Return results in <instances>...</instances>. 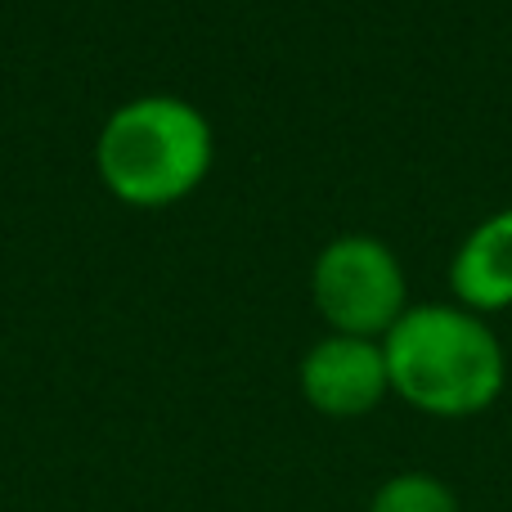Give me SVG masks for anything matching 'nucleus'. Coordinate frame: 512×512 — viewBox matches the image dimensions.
I'll return each mask as SVG.
<instances>
[{"mask_svg": "<svg viewBox=\"0 0 512 512\" xmlns=\"http://www.w3.org/2000/svg\"><path fill=\"white\" fill-rule=\"evenodd\" d=\"M301 396L324 418H364L391 396V373L382 342L328 333L301 355Z\"/></svg>", "mask_w": 512, "mask_h": 512, "instance_id": "4", "label": "nucleus"}, {"mask_svg": "<svg viewBox=\"0 0 512 512\" xmlns=\"http://www.w3.org/2000/svg\"><path fill=\"white\" fill-rule=\"evenodd\" d=\"M310 301L342 337H387L409 310L405 265L373 234H342L310 265Z\"/></svg>", "mask_w": 512, "mask_h": 512, "instance_id": "3", "label": "nucleus"}, {"mask_svg": "<svg viewBox=\"0 0 512 512\" xmlns=\"http://www.w3.org/2000/svg\"><path fill=\"white\" fill-rule=\"evenodd\" d=\"M450 288L463 310L490 315L512 306V207L486 216L450 261Z\"/></svg>", "mask_w": 512, "mask_h": 512, "instance_id": "5", "label": "nucleus"}, {"mask_svg": "<svg viewBox=\"0 0 512 512\" xmlns=\"http://www.w3.org/2000/svg\"><path fill=\"white\" fill-rule=\"evenodd\" d=\"M369 512H463V504L432 472H396L373 490Z\"/></svg>", "mask_w": 512, "mask_h": 512, "instance_id": "6", "label": "nucleus"}, {"mask_svg": "<svg viewBox=\"0 0 512 512\" xmlns=\"http://www.w3.org/2000/svg\"><path fill=\"white\" fill-rule=\"evenodd\" d=\"M391 391L427 418L486 414L508 382L499 337L463 306H409L382 337Z\"/></svg>", "mask_w": 512, "mask_h": 512, "instance_id": "1", "label": "nucleus"}, {"mask_svg": "<svg viewBox=\"0 0 512 512\" xmlns=\"http://www.w3.org/2000/svg\"><path fill=\"white\" fill-rule=\"evenodd\" d=\"M216 158L212 122L180 95H140L108 113L95 140V171L117 203L158 212L189 198Z\"/></svg>", "mask_w": 512, "mask_h": 512, "instance_id": "2", "label": "nucleus"}]
</instances>
